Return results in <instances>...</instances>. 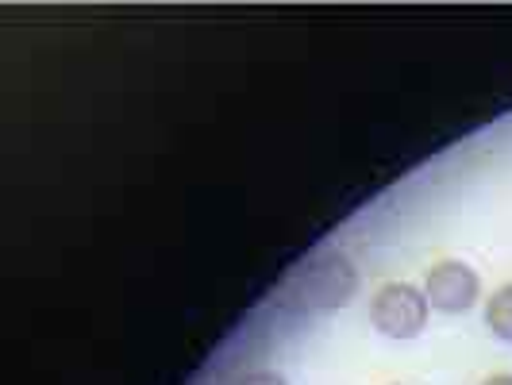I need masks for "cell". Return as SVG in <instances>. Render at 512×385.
Wrapping results in <instances>:
<instances>
[{"instance_id":"cell-1","label":"cell","mask_w":512,"mask_h":385,"mask_svg":"<svg viewBox=\"0 0 512 385\" xmlns=\"http://www.w3.org/2000/svg\"><path fill=\"white\" fill-rule=\"evenodd\" d=\"M359 293V270L343 251H316L301 266L285 274L278 289V305L297 316H324L335 308L351 305Z\"/></svg>"},{"instance_id":"cell-2","label":"cell","mask_w":512,"mask_h":385,"mask_svg":"<svg viewBox=\"0 0 512 385\" xmlns=\"http://www.w3.org/2000/svg\"><path fill=\"white\" fill-rule=\"evenodd\" d=\"M428 297L412 282H382L370 297V324L389 339H416L428 324Z\"/></svg>"},{"instance_id":"cell-3","label":"cell","mask_w":512,"mask_h":385,"mask_svg":"<svg viewBox=\"0 0 512 385\" xmlns=\"http://www.w3.org/2000/svg\"><path fill=\"white\" fill-rule=\"evenodd\" d=\"M424 297L436 312H447V316H459V312H470L482 297V278L474 274V266H466L462 258H439L428 266L424 274Z\"/></svg>"},{"instance_id":"cell-4","label":"cell","mask_w":512,"mask_h":385,"mask_svg":"<svg viewBox=\"0 0 512 385\" xmlns=\"http://www.w3.org/2000/svg\"><path fill=\"white\" fill-rule=\"evenodd\" d=\"M486 328L497 339L512 343V282L493 289V297L486 301Z\"/></svg>"},{"instance_id":"cell-5","label":"cell","mask_w":512,"mask_h":385,"mask_svg":"<svg viewBox=\"0 0 512 385\" xmlns=\"http://www.w3.org/2000/svg\"><path fill=\"white\" fill-rule=\"evenodd\" d=\"M235 385H289V378H285V374H278V370H270V366H258V370L239 374V378H235Z\"/></svg>"},{"instance_id":"cell-6","label":"cell","mask_w":512,"mask_h":385,"mask_svg":"<svg viewBox=\"0 0 512 385\" xmlns=\"http://www.w3.org/2000/svg\"><path fill=\"white\" fill-rule=\"evenodd\" d=\"M482 385H512V374H489Z\"/></svg>"}]
</instances>
